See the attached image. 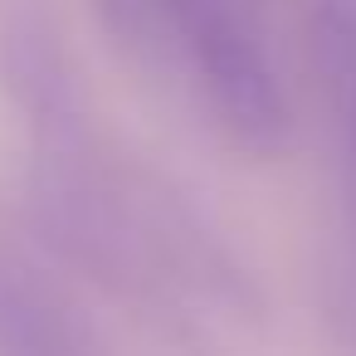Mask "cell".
Returning <instances> with one entry per match:
<instances>
[{
  "label": "cell",
  "mask_w": 356,
  "mask_h": 356,
  "mask_svg": "<svg viewBox=\"0 0 356 356\" xmlns=\"http://www.w3.org/2000/svg\"><path fill=\"white\" fill-rule=\"evenodd\" d=\"M254 0H156V64L176 69L220 137L259 161L293 142V108Z\"/></svg>",
  "instance_id": "cell-1"
},
{
  "label": "cell",
  "mask_w": 356,
  "mask_h": 356,
  "mask_svg": "<svg viewBox=\"0 0 356 356\" xmlns=\"http://www.w3.org/2000/svg\"><path fill=\"white\" fill-rule=\"evenodd\" d=\"M0 356H98L69 288L10 239H0Z\"/></svg>",
  "instance_id": "cell-2"
},
{
  "label": "cell",
  "mask_w": 356,
  "mask_h": 356,
  "mask_svg": "<svg viewBox=\"0 0 356 356\" xmlns=\"http://www.w3.org/2000/svg\"><path fill=\"white\" fill-rule=\"evenodd\" d=\"M108 40L147 64H156V0H93Z\"/></svg>",
  "instance_id": "cell-3"
},
{
  "label": "cell",
  "mask_w": 356,
  "mask_h": 356,
  "mask_svg": "<svg viewBox=\"0 0 356 356\" xmlns=\"http://www.w3.org/2000/svg\"><path fill=\"white\" fill-rule=\"evenodd\" d=\"M332 118H337V127H341L346 161H351V171H356V93H351V98H341V103H332Z\"/></svg>",
  "instance_id": "cell-4"
}]
</instances>
